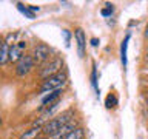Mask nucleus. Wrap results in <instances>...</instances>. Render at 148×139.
<instances>
[{
    "label": "nucleus",
    "mask_w": 148,
    "mask_h": 139,
    "mask_svg": "<svg viewBox=\"0 0 148 139\" xmlns=\"http://www.w3.org/2000/svg\"><path fill=\"white\" fill-rule=\"evenodd\" d=\"M71 116H73V111H65V113L56 116V118H53V119H49L48 122L42 127V133H43V136L49 138V136H53L54 133H57L60 128H63L66 124L71 122V119H73Z\"/></svg>",
    "instance_id": "nucleus-1"
},
{
    "label": "nucleus",
    "mask_w": 148,
    "mask_h": 139,
    "mask_svg": "<svg viewBox=\"0 0 148 139\" xmlns=\"http://www.w3.org/2000/svg\"><path fill=\"white\" fill-rule=\"evenodd\" d=\"M66 81H68V76H66L65 71L56 74V76H53V77L45 79V81L42 82V85H40V93L42 94H48V93H51V91L62 90V87L66 83Z\"/></svg>",
    "instance_id": "nucleus-2"
},
{
    "label": "nucleus",
    "mask_w": 148,
    "mask_h": 139,
    "mask_svg": "<svg viewBox=\"0 0 148 139\" xmlns=\"http://www.w3.org/2000/svg\"><path fill=\"white\" fill-rule=\"evenodd\" d=\"M62 68H63V59L54 57L40 68V77L43 79V81L48 79V77H53V76H56V74L62 73Z\"/></svg>",
    "instance_id": "nucleus-3"
},
{
    "label": "nucleus",
    "mask_w": 148,
    "mask_h": 139,
    "mask_svg": "<svg viewBox=\"0 0 148 139\" xmlns=\"http://www.w3.org/2000/svg\"><path fill=\"white\" fill-rule=\"evenodd\" d=\"M51 53H53V50H51L46 43H37L34 46V50H32L31 57H32L36 65H42V63H45L49 60Z\"/></svg>",
    "instance_id": "nucleus-4"
},
{
    "label": "nucleus",
    "mask_w": 148,
    "mask_h": 139,
    "mask_svg": "<svg viewBox=\"0 0 148 139\" xmlns=\"http://www.w3.org/2000/svg\"><path fill=\"white\" fill-rule=\"evenodd\" d=\"M34 60H32L31 57V54H25V56H22L20 60L16 63V74L18 77H25L28 73L31 71L32 68H34Z\"/></svg>",
    "instance_id": "nucleus-5"
},
{
    "label": "nucleus",
    "mask_w": 148,
    "mask_h": 139,
    "mask_svg": "<svg viewBox=\"0 0 148 139\" xmlns=\"http://www.w3.org/2000/svg\"><path fill=\"white\" fill-rule=\"evenodd\" d=\"M26 48V42H17L12 43V46L9 48V62H18L20 57L23 56V50Z\"/></svg>",
    "instance_id": "nucleus-6"
},
{
    "label": "nucleus",
    "mask_w": 148,
    "mask_h": 139,
    "mask_svg": "<svg viewBox=\"0 0 148 139\" xmlns=\"http://www.w3.org/2000/svg\"><path fill=\"white\" fill-rule=\"evenodd\" d=\"M74 37H76V42H77V53L80 57H83V56H85V46H86V37H85L83 30H80V28L76 30Z\"/></svg>",
    "instance_id": "nucleus-7"
},
{
    "label": "nucleus",
    "mask_w": 148,
    "mask_h": 139,
    "mask_svg": "<svg viewBox=\"0 0 148 139\" xmlns=\"http://www.w3.org/2000/svg\"><path fill=\"white\" fill-rule=\"evenodd\" d=\"M62 93H63L62 90H56V91H51V93H48V94H45V97L42 99V108H48L49 105L56 104Z\"/></svg>",
    "instance_id": "nucleus-8"
},
{
    "label": "nucleus",
    "mask_w": 148,
    "mask_h": 139,
    "mask_svg": "<svg viewBox=\"0 0 148 139\" xmlns=\"http://www.w3.org/2000/svg\"><path fill=\"white\" fill-rule=\"evenodd\" d=\"M74 128H76V124H74L73 120H71V122H69V124H66V125H65L63 128H60L57 133H54L53 136H49L48 139H65V138H66L69 133L73 131Z\"/></svg>",
    "instance_id": "nucleus-9"
},
{
    "label": "nucleus",
    "mask_w": 148,
    "mask_h": 139,
    "mask_svg": "<svg viewBox=\"0 0 148 139\" xmlns=\"http://www.w3.org/2000/svg\"><path fill=\"white\" fill-rule=\"evenodd\" d=\"M40 133H42V127H37V125H36V127L26 130V131L23 133L18 139H36V138L40 136Z\"/></svg>",
    "instance_id": "nucleus-10"
},
{
    "label": "nucleus",
    "mask_w": 148,
    "mask_h": 139,
    "mask_svg": "<svg viewBox=\"0 0 148 139\" xmlns=\"http://www.w3.org/2000/svg\"><path fill=\"white\" fill-rule=\"evenodd\" d=\"M9 43L8 42H3L2 48H0V65H5L9 62Z\"/></svg>",
    "instance_id": "nucleus-11"
},
{
    "label": "nucleus",
    "mask_w": 148,
    "mask_h": 139,
    "mask_svg": "<svg viewBox=\"0 0 148 139\" xmlns=\"http://www.w3.org/2000/svg\"><path fill=\"white\" fill-rule=\"evenodd\" d=\"M83 138H85V131H83V128L82 127H76L65 139H83Z\"/></svg>",
    "instance_id": "nucleus-12"
},
{
    "label": "nucleus",
    "mask_w": 148,
    "mask_h": 139,
    "mask_svg": "<svg viewBox=\"0 0 148 139\" xmlns=\"http://www.w3.org/2000/svg\"><path fill=\"white\" fill-rule=\"evenodd\" d=\"M17 8H18V11H20L22 14H25L28 19H34V12H32L28 6H23L22 3H17Z\"/></svg>",
    "instance_id": "nucleus-13"
},
{
    "label": "nucleus",
    "mask_w": 148,
    "mask_h": 139,
    "mask_svg": "<svg viewBox=\"0 0 148 139\" xmlns=\"http://www.w3.org/2000/svg\"><path fill=\"white\" fill-rule=\"evenodd\" d=\"M127 46H128V36L122 42V63H123V67L127 65Z\"/></svg>",
    "instance_id": "nucleus-14"
},
{
    "label": "nucleus",
    "mask_w": 148,
    "mask_h": 139,
    "mask_svg": "<svg viewBox=\"0 0 148 139\" xmlns=\"http://www.w3.org/2000/svg\"><path fill=\"white\" fill-rule=\"evenodd\" d=\"M116 104H117L116 96L114 94H108V97H106V107H108V108H113V107H116Z\"/></svg>",
    "instance_id": "nucleus-15"
},
{
    "label": "nucleus",
    "mask_w": 148,
    "mask_h": 139,
    "mask_svg": "<svg viewBox=\"0 0 148 139\" xmlns=\"http://www.w3.org/2000/svg\"><path fill=\"white\" fill-rule=\"evenodd\" d=\"M111 12H113V6H111V5H106V8H105V9H102V14H103L105 17H106V16H110Z\"/></svg>",
    "instance_id": "nucleus-16"
},
{
    "label": "nucleus",
    "mask_w": 148,
    "mask_h": 139,
    "mask_svg": "<svg viewBox=\"0 0 148 139\" xmlns=\"http://www.w3.org/2000/svg\"><path fill=\"white\" fill-rule=\"evenodd\" d=\"M145 36L148 37V25H147V28H145Z\"/></svg>",
    "instance_id": "nucleus-17"
},
{
    "label": "nucleus",
    "mask_w": 148,
    "mask_h": 139,
    "mask_svg": "<svg viewBox=\"0 0 148 139\" xmlns=\"http://www.w3.org/2000/svg\"><path fill=\"white\" fill-rule=\"evenodd\" d=\"M36 139H48L46 136H39V138H36Z\"/></svg>",
    "instance_id": "nucleus-18"
},
{
    "label": "nucleus",
    "mask_w": 148,
    "mask_h": 139,
    "mask_svg": "<svg viewBox=\"0 0 148 139\" xmlns=\"http://www.w3.org/2000/svg\"><path fill=\"white\" fill-rule=\"evenodd\" d=\"M145 104H147V108H148V96H147V99H145Z\"/></svg>",
    "instance_id": "nucleus-19"
},
{
    "label": "nucleus",
    "mask_w": 148,
    "mask_h": 139,
    "mask_svg": "<svg viewBox=\"0 0 148 139\" xmlns=\"http://www.w3.org/2000/svg\"><path fill=\"white\" fill-rule=\"evenodd\" d=\"M2 43H3V40H2V39H0V48H2Z\"/></svg>",
    "instance_id": "nucleus-20"
},
{
    "label": "nucleus",
    "mask_w": 148,
    "mask_h": 139,
    "mask_svg": "<svg viewBox=\"0 0 148 139\" xmlns=\"http://www.w3.org/2000/svg\"><path fill=\"white\" fill-rule=\"evenodd\" d=\"M0 127H2V116H0Z\"/></svg>",
    "instance_id": "nucleus-21"
}]
</instances>
